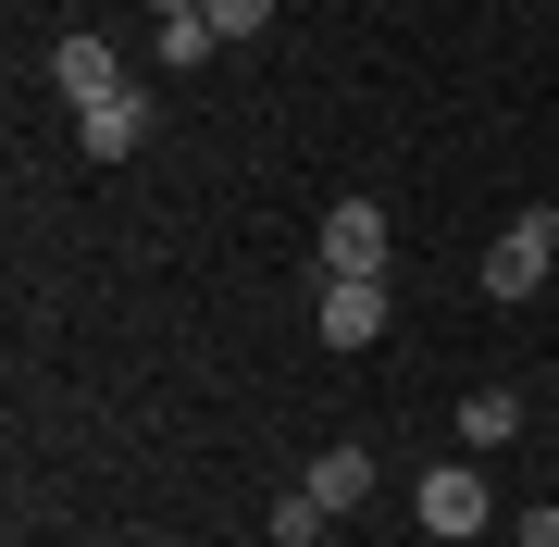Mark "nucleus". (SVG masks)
<instances>
[{
	"instance_id": "1",
	"label": "nucleus",
	"mask_w": 559,
	"mask_h": 547,
	"mask_svg": "<svg viewBox=\"0 0 559 547\" xmlns=\"http://www.w3.org/2000/svg\"><path fill=\"white\" fill-rule=\"evenodd\" d=\"M547 274H559V237H547V212H522L510 237L485 249V274H473V286H485V299H535Z\"/></svg>"
},
{
	"instance_id": "8",
	"label": "nucleus",
	"mask_w": 559,
	"mask_h": 547,
	"mask_svg": "<svg viewBox=\"0 0 559 547\" xmlns=\"http://www.w3.org/2000/svg\"><path fill=\"white\" fill-rule=\"evenodd\" d=\"M299 486H311L323 510H360V498H373V448H323V461L299 473Z\"/></svg>"
},
{
	"instance_id": "12",
	"label": "nucleus",
	"mask_w": 559,
	"mask_h": 547,
	"mask_svg": "<svg viewBox=\"0 0 559 547\" xmlns=\"http://www.w3.org/2000/svg\"><path fill=\"white\" fill-rule=\"evenodd\" d=\"M522 547H559V498H547V510H522Z\"/></svg>"
},
{
	"instance_id": "13",
	"label": "nucleus",
	"mask_w": 559,
	"mask_h": 547,
	"mask_svg": "<svg viewBox=\"0 0 559 547\" xmlns=\"http://www.w3.org/2000/svg\"><path fill=\"white\" fill-rule=\"evenodd\" d=\"M150 13H162V25H175V13H200V0H150Z\"/></svg>"
},
{
	"instance_id": "9",
	"label": "nucleus",
	"mask_w": 559,
	"mask_h": 547,
	"mask_svg": "<svg viewBox=\"0 0 559 547\" xmlns=\"http://www.w3.org/2000/svg\"><path fill=\"white\" fill-rule=\"evenodd\" d=\"M212 50H224V38H212V13H175V25H162V62H175V75H200Z\"/></svg>"
},
{
	"instance_id": "11",
	"label": "nucleus",
	"mask_w": 559,
	"mask_h": 547,
	"mask_svg": "<svg viewBox=\"0 0 559 547\" xmlns=\"http://www.w3.org/2000/svg\"><path fill=\"white\" fill-rule=\"evenodd\" d=\"M200 13H212V38L237 50V38H261V25H274V0H200Z\"/></svg>"
},
{
	"instance_id": "4",
	"label": "nucleus",
	"mask_w": 559,
	"mask_h": 547,
	"mask_svg": "<svg viewBox=\"0 0 559 547\" xmlns=\"http://www.w3.org/2000/svg\"><path fill=\"white\" fill-rule=\"evenodd\" d=\"M323 348H373L385 336V274H323Z\"/></svg>"
},
{
	"instance_id": "2",
	"label": "nucleus",
	"mask_w": 559,
	"mask_h": 547,
	"mask_svg": "<svg viewBox=\"0 0 559 547\" xmlns=\"http://www.w3.org/2000/svg\"><path fill=\"white\" fill-rule=\"evenodd\" d=\"M498 523V486H485L473 461H436L423 473V535H485Z\"/></svg>"
},
{
	"instance_id": "14",
	"label": "nucleus",
	"mask_w": 559,
	"mask_h": 547,
	"mask_svg": "<svg viewBox=\"0 0 559 547\" xmlns=\"http://www.w3.org/2000/svg\"><path fill=\"white\" fill-rule=\"evenodd\" d=\"M547 237H559V212H547Z\"/></svg>"
},
{
	"instance_id": "3",
	"label": "nucleus",
	"mask_w": 559,
	"mask_h": 547,
	"mask_svg": "<svg viewBox=\"0 0 559 547\" xmlns=\"http://www.w3.org/2000/svg\"><path fill=\"white\" fill-rule=\"evenodd\" d=\"M50 87H62L75 112H100V100H124V50H112V38H87V25H75V38L50 50Z\"/></svg>"
},
{
	"instance_id": "6",
	"label": "nucleus",
	"mask_w": 559,
	"mask_h": 547,
	"mask_svg": "<svg viewBox=\"0 0 559 547\" xmlns=\"http://www.w3.org/2000/svg\"><path fill=\"white\" fill-rule=\"evenodd\" d=\"M75 150H87V163H124V150H150V87H124V100L75 112Z\"/></svg>"
},
{
	"instance_id": "10",
	"label": "nucleus",
	"mask_w": 559,
	"mask_h": 547,
	"mask_svg": "<svg viewBox=\"0 0 559 547\" xmlns=\"http://www.w3.org/2000/svg\"><path fill=\"white\" fill-rule=\"evenodd\" d=\"M323 523H336V510H323V498H311V486H286V498H274V547H311V535H323Z\"/></svg>"
},
{
	"instance_id": "5",
	"label": "nucleus",
	"mask_w": 559,
	"mask_h": 547,
	"mask_svg": "<svg viewBox=\"0 0 559 547\" xmlns=\"http://www.w3.org/2000/svg\"><path fill=\"white\" fill-rule=\"evenodd\" d=\"M323 274H385V212L373 200H336V212H323Z\"/></svg>"
},
{
	"instance_id": "7",
	"label": "nucleus",
	"mask_w": 559,
	"mask_h": 547,
	"mask_svg": "<svg viewBox=\"0 0 559 547\" xmlns=\"http://www.w3.org/2000/svg\"><path fill=\"white\" fill-rule=\"evenodd\" d=\"M510 436H522V385H473V399H460V448L485 461V448H510Z\"/></svg>"
}]
</instances>
